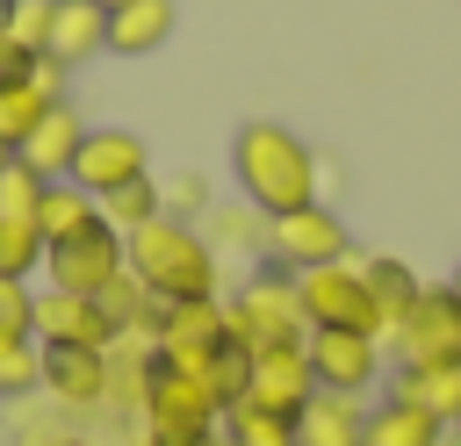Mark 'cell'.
Wrapping results in <instances>:
<instances>
[{
	"instance_id": "cell-1",
	"label": "cell",
	"mask_w": 461,
	"mask_h": 446,
	"mask_svg": "<svg viewBox=\"0 0 461 446\" xmlns=\"http://www.w3.org/2000/svg\"><path fill=\"white\" fill-rule=\"evenodd\" d=\"M230 173L259 216H288V209L317 201V151L288 122H245L230 144Z\"/></svg>"
},
{
	"instance_id": "cell-2",
	"label": "cell",
	"mask_w": 461,
	"mask_h": 446,
	"mask_svg": "<svg viewBox=\"0 0 461 446\" xmlns=\"http://www.w3.org/2000/svg\"><path fill=\"white\" fill-rule=\"evenodd\" d=\"M122 266L158 295V302H194V295H216V245L180 223V216H158L144 230L122 237Z\"/></svg>"
},
{
	"instance_id": "cell-3",
	"label": "cell",
	"mask_w": 461,
	"mask_h": 446,
	"mask_svg": "<svg viewBox=\"0 0 461 446\" xmlns=\"http://www.w3.org/2000/svg\"><path fill=\"white\" fill-rule=\"evenodd\" d=\"M137 417H144V439H158V446H223V403L209 396V381L166 367L158 352H151V381H144Z\"/></svg>"
},
{
	"instance_id": "cell-4",
	"label": "cell",
	"mask_w": 461,
	"mask_h": 446,
	"mask_svg": "<svg viewBox=\"0 0 461 446\" xmlns=\"http://www.w3.org/2000/svg\"><path fill=\"white\" fill-rule=\"evenodd\" d=\"M223 317H230V338H238L245 352H259V345H288V338L310 331V324H303L295 273H281V266H259V273L223 302Z\"/></svg>"
},
{
	"instance_id": "cell-5",
	"label": "cell",
	"mask_w": 461,
	"mask_h": 446,
	"mask_svg": "<svg viewBox=\"0 0 461 446\" xmlns=\"http://www.w3.org/2000/svg\"><path fill=\"white\" fill-rule=\"evenodd\" d=\"M295 295H303V324L310 331H367V338H382V309L367 295L360 259H331V266L295 273Z\"/></svg>"
},
{
	"instance_id": "cell-6",
	"label": "cell",
	"mask_w": 461,
	"mask_h": 446,
	"mask_svg": "<svg viewBox=\"0 0 461 446\" xmlns=\"http://www.w3.org/2000/svg\"><path fill=\"white\" fill-rule=\"evenodd\" d=\"M230 345V317L216 295H194V302H158V324H151V352L180 374H209V360Z\"/></svg>"
},
{
	"instance_id": "cell-7",
	"label": "cell",
	"mask_w": 461,
	"mask_h": 446,
	"mask_svg": "<svg viewBox=\"0 0 461 446\" xmlns=\"http://www.w3.org/2000/svg\"><path fill=\"white\" fill-rule=\"evenodd\" d=\"M331 259H353V237H346V223L324 201H303L288 216H267V266L310 273V266H331Z\"/></svg>"
},
{
	"instance_id": "cell-8",
	"label": "cell",
	"mask_w": 461,
	"mask_h": 446,
	"mask_svg": "<svg viewBox=\"0 0 461 446\" xmlns=\"http://www.w3.org/2000/svg\"><path fill=\"white\" fill-rule=\"evenodd\" d=\"M303 352H310V374H317L324 396H367L389 374L382 338H367V331H310Z\"/></svg>"
},
{
	"instance_id": "cell-9",
	"label": "cell",
	"mask_w": 461,
	"mask_h": 446,
	"mask_svg": "<svg viewBox=\"0 0 461 446\" xmlns=\"http://www.w3.org/2000/svg\"><path fill=\"white\" fill-rule=\"evenodd\" d=\"M389 345L403 352L396 367H461V302H454V288H447V281L425 288Z\"/></svg>"
},
{
	"instance_id": "cell-10",
	"label": "cell",
	"mask_w": 461,
	"mask_h": 446,
	"mask_svg": "<svg viewBox=\"0 0 461 446\" xmlns=\"http://www.w3.org/2000/svg\"><path fill=\"white\" fill-rule=\"evenodd\" d=\"M43 273H50V288H65V295H101V288L122 273V230L94 223V230L50 245V252H43Z\"/></svg>"
},
{
	"instance_id": "cell-11",
	"label": "cell",
	"mask_w": 461,
	"mask_h": 446,
	"mask_svg": "<svg viewBox=\"0 0 461 446\" xmlns=\"http://www.w3.org/2000/svg\"><path fill=\"white\" fill-rule=\"evenodd\" d=\"M144 173H151V158H144L137 129H86V144L72 158V187H86L94 201L115 194V187H130V180H144Z\"/></svg>"
},
{
	"instance_id": "cell-12",
	"label": "cell",
	"mask_w": 461,
	"mask_h": 446,
	"mask_svg": "<svg viewBox=\"0 0 461 446\" xmlns=\"http://www.w3.org/2000/svg\"><path fill=\"white\" fill-rule=\"evenodd\" d=\"M43 352V396L65 410H101L108 403V352L101 345H36Z\"/></svg>"
},
{
	"instance_id": "cell-13",
	"label": "cell",
	"mask_w": 461,
	"mask_h": 446,
	"mask_svg": "<svg viewBox=\"0 0 461 446\" xmlns=\"http://www.w3.org/2000/svg\"><path fill=\"white\" fill-rule=\"evenodd\" d=\"M310 338V331H303ZM303 338H288V345H259L252 352V403H267V410H288V417H303V403L317 396V374H310V352H303Z\"/></svg>"
},
{
	"instance_id": "cell-14",
	"label": "cell",
	"mask_w": 461,
	"mask_h": 446,
	"mask_svg": "<svg viewBox=\"0 0 461 446\" xmlns=\"http://www.w3.org/2000/svg\"><path fill=\"white\" fill-rule=\"evenodd\" d=\"M108 317L94 295H65V288H43L36 295V345H101L108 352Z\"/></svg>"
},
{
	"instance_id": "cell-15",
	"label": "cell",
	"mask_w": 461,
	"mask_h": 446,
	"mask_svg": "<svg viewBox=\"0 0 461 446\" xmlns=\"http://www.w3.org/2000/svg\"><path fill=\"white\" fill-rule=\"evenodd\" d=\"M79 144H86V122H79V108L72 101H50L43 108V122L29 129V144L14 151L22 165H36L43 180H72V158H79Z\"/></svg>"
},
{
	"instance_id": "cell-16",
	"label": "cell",
	"mask_w": 461,
	"mask_h": 446,
	"mask_svg": "<svg viewBox=\"0 0 461 446\" xmlns=\"http://www.w3.org/2000/svg\"><path fill=\"white\" fill-rule=\"evenodd\" d=\"M94 50H108V14H101L94 0H50V43H43V58H50L58 72H72V65H86Z\"/></svg>"
},
{
	"instance_id": "cell-17",
	"label": "cell",
	"mask_w": 461,
	"mask_h": 446,
	"mask_svg": "<svg viewBox=\"0 0 461 446\" xmlns=\"http://www.w3.org/2000/svg\"><path fill=\"white\" fill-rule=\"evenodd\" d=\"M360 446H447V417H432L425 403H411V396L389 388V396L367 410Z\"/></svg>"
},
{
	"instance_id": "cell-18",
	"label": "cell",
	"mask_w": 461,
	"mask_h": 446,
	"mask_svg": "<svg viewBox=\"0 0 461 446\" xmlns=\"http://www.w3.org/2000/svg\"><path fill=\"white\" fill-rule=\"evenodd\" d=\"M367 432V403L360 396H310L303 417H295V446H360Z\"/></svg>"
},
{
	"instance_id": "cell-19",
	"label": "cell",
	"mask_w": 461,
	"mask_h": 446,
	"mask_svg": "<svg viewBox=\"0 0 461 446\" xmlns=\"http://www.w3.org/2000/svg\"><path fill=\"white\" fill-rule=\"evenodd\" d=\"M173 36V0H122L108 14V50L115 58H151Z\"/></svg>"
},
{
	"instance_id": "cell-20",
	"label": "cell",
	"mask_w": 461,
	"mask_h": 446,
	"mask_svg": "<svg viewBox=\"0 0 461 446\" xmlns=\"http://www.w3.org/2000/svg\"><path fill=\"white\" fill-rule=\"evenodd\" d=\"M94 223H101V201H94L86 187H72V180H50V187L36 194V230H43V245H65V237L94 230Z\"/></svg>"
},
{
	"instance_id": "cell-21",
	"label": "cell",
	"mask_w": 461,
	"mask_h": 446,
	"mask_svg": "<svg viewBox=\"0 0 461 446\" xmlns=\"http://www.w3.org/2000/svg\"><path fill=\"white\" fill-rule=\"evenodd\" d=\"M360 273H367V295H375V309H382V338H396L403 317H411V302L425 295V281H418L403 259H360Z\"/></svg>"
},
{
	"instance_id": "cell-22",
	"label": "cell",
	"mask_w": 461,
	"mask_h": 446,
	"mask_svg": "<svg viewBox=\"0 0 461 446\" xmlns=\"http://www.w3.org/2000/svg\"><path fill=\"white\" fill-rule=\"evenodd\" d=\"M94 302H101V317H108V331H115V338H137V331H151V324H158V295H151L130 266H122ZM115 338H108V345H115Z\"/></svg>"
},
{
	"instance_id": "cell-23",
	"label": "cell",
	"mask_w": 461,
	"mask_h": 446,
	"mask_svg": "<svg viewBox=\"0 0 461 446\" xmlns=\"http://www.w3.org/2000/svg\"><path fill=\"white\" fill-rule=\"evenodd\" d=\"M223 446H295V417L245 396V403L223 410Z\"/></svg>"
},
{
	"instance_id": "cell-24",
	"label": "cell",
	"mask_w": 461,
	"mask_h": 446,
	"mask_svg": "<svg viewBox=\"0 0 461 446\" xmlns=\"http://www.w3.org/2000/svg\"><path fill=\"white\" fill-rule=\"evenodd\" d=\"M389 388L411 396V403H425L432 417H454L461 410V367H396Z\"/></svg>"
},
{
	"instance_id": "cell-25",
	"label": "cell",
	"mask_w": 461,
	"mask_h": 446,
	"mask_svg": "<svg viewBox=\"0 0 461 446\" xmlns=\"http://www.w3.org/2000/svg\"><path fill=\"white\" fill-rule=\"evenodd\" d=\"M166 216V201H158V180L144 173V180H130V187H115V194H101V223L108 230H144V223H158Z\"/></svg>"
},
{
	"instance_id": "cell-26",
	"label": "cell",
	"mask_w": 461,
	"mask_h": 446,
	"mask_svg": "<svg viewBox=\"0 0 461 446\" xmlns=\"http://www.w3.org/2000/svg\"><path fill=\"white\" fill-rule=\"evenodd\" d=\"M43 230L36 223H22V216H0V281H29V273H43Z\"/></svg>"
},
{
	"instance_id": "cell-27",
	"label": "cell",
	"mask_w": 461,
	"mask_h": 446,
	"mask_svg": "<svg viewBox=\"0 0 461 446\" xmlns=\"http://www.w3.org/2000/svg\"><path fill=\"white\" fill-rule=\"evenodd\" d=\"M43 388V352L36 338H0V403H22Z\"/></svg>"
},
{
	"instance_id": "cell-28",
	"label": "cell",
	"mask_w": 461,
	"mask_h": 446,
	"mask_svg": "<svg viewBox=\"0 0 461 446\" xmlns=\"http://www.w3.org/2000/svg\"><path fill=\"white\" fill-rule=\"evenodd\" d=\"M209 245H230V252H259L267 259V216L245 201V209H209Z\"/></svg>"
},
{
	"instance_id": "cell-29",
	"label": "cell",
	"mask_w": 461,
	"mask_h": 446,
	"mask_svg": "<svg viewBox=\"0 0 461 446\" xmlns=\"http://www.w3.org/2000/svg\"><path fill=\"white\" fill-rule=\"evenodd\" d=\"M202 381H209V396H216L223 410H230V403H245V388H252V352L230 338V345L209 360V374H202Z\"/></svg>"
},
{
	"instance_id": "cell-30",
	"label": "cell",
	"mask_w": 461,
	"mask_h": 446,
	"mask_svg": "<svg viewBox=\"0 0 461 446\" xmlns=\"http://www.w3.org/2000/svg\"><path fill=\"white\" fill-rule=\"evenodd\" d=\"M50 180L36 173V165H22V158H7L0 165V216H22V223H36V194H43Z\"/></svg>"
},
{
	"instance_id": "cell-31",
	"label": "cell",
	"mask_w": 461,
	"mask_h": 446,
	"mask_svg": "<svg viewBox=\"0 0 461 446\" xmlns=\"http://www.w3.org/2000/svg\"><path fill=\"white\" fill-rule=\"evenodd\" d=\"M0 29H7L14 43H29V50L43 58V43H50V0H7Z\"/></svg>"
},
{
	"instance_id": "cell-32",
	"label": "cell",
	"mask_w": 461,
	"mask_h": 446,
	"mask_svg": "<svg viewBox=\"0 0 461 446\" xmlns=\"http://www.w3.org/2000/svg\"><path fill=\"white\" fill-rule=\"evenodd\" d=\"M0 338H36V288L0 281Z\"/></svg>"
},
{
	"instance_id": "cell-33",
	"label": "cell",
	"mask_w": 461,
	"mask_h": 446,
	"mask_svg": "<svg viewBox=\"0 0 461 446\" xmlns=\"http://www.w3.org/2000/svg\"><path fill=\"white\" fill-rule=\"evenodd\" d=\"M158 201H166V216H209V173H173L166 187H158Z\"/></svg>"
},
{
	"instance_id": "cell-34",
	"label": "cell",
	"mask_w": 461,
	"mask_h": 446,
	"mask_svg": "<svg viewBox=\"0 0 461 446\" xmlns=\"http://www.w3.org/2000/svg\"><path fill=\"white\" fill-rule=\"evenodd\" d=\"M22 79H36V50L0 29V86H22Z\"/></svg>"
},
{
	"instance_id": "cell-35",
	"label": "cell",
	"mask_w": 461,
	"mask_h": 446,
	"mask_svg": "<svg viewBox=\"0 0 461 446\" xmlns=\"http://www.w3.org/2000/svg\"><path fill=\"white\" fill-rule=\"evenodd\" d=\"M447 288H454V302H461V266H454V273H447Z\"/></svg>"
},
{
	"instance_id": "cell-36",
	"label": "cell",
	"mask_w": 461,
	"mask_h": 446,
	"mask_svg": "<svg viewBox=\"0 0 461 446\" xmlns=\"http://www.w3.org/2000/svg\"><path fill=\"white\" fill-rule=\"evenodd\" d=\"M94 7H101V14H115V7H122V0H94Z\"/></svg>"
},
{
	"instance_id": "cell-37",
	"label": "cell",
	"mask_w": 461,
	"mask_h": 446,
	"mask_svg": "<svg viewBox=\"0 0 461 446\" xmlns=\"http://www.w3.org/2000/svg\"><path fill=\"white\" fill-rule=\"evenodd\" d=\"M447 432H454V439H461V410H454V417H447Z\"/></svg>"
},
{
	"instance_id": "cell-38",
	"label": "cell",
	"mask_w": 461,
	"mask_h": 446,
	"mask_svg": "<svg viewBox=\"0 0 461 446\" xmlns=\"http://www.w3.org/2000/svg\"><path fill=\"white\" fill-rule=\"evenodd\" d=\"M50 446H94V439H50Z\"/></svg>"
},
{
	"instance_id": "cell-39",
	"label": "cell",
	"mask_w": 461,
	"mask_h": 446,
	"mask_svg": "<svg viewBox=\"0 0 461 446\" xmlns=\"http://www.w3.org/2000/svg\"><path fill=\"white\" fill-rule=\"evenodd\" d=\"M22 446H50V439H22Z\"/></svg>"
},
{
	"instance_id": "cell-40",
	"label": "cell",
	"mask_w": 461,
	"mask_h": 446,
	"mask_svg": "<svg viewBox=\"0 0 461 446\" xmlns=\"http://www.w3.org/2000/svg\"><path fill=\"white\" fill-rule=\"evenodd\" d=\"M137 446H158V439H137Z\"/></svg>"
},
{
	"instance_id": "cell-41",
	"label": "cell",
	"mask_w": 461,
	"mask_h": 446,
	"mask_svg": "<svg viewBox=\"0 0 461 446\" xmlns=\"http://www.w3.org/2000/svg\"><path fill=\"white\" fill-rule=\"evenodd\" d=\"M0 7H7V0H0Z\"/></svg>"
}]
</instances>
